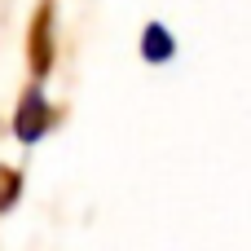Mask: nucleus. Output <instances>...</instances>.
I'll list each match as a JSON object with an SVG mask.
<instances>
[{"instance_id":"nucleus-1","label":"nucleus","mask_w":251,"mask_h":251,"mask_svg":"<svg viewBox=\"0 0 251 251\" xmlns=\"http://www.w3.org/2000/svg\"><path fill=\"white\" fill-rule=\"evenodd\" d=\"M141 49H146L150 57H168V53H172V40H168V31H163V26H150V31H146V40H141Z\"/></svg>"}]
</instances>
